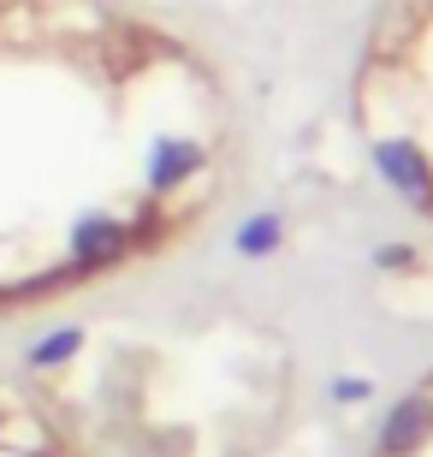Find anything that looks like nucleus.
Segmentation results:
<instances>
[{"mask_svg": "<svg viewBox=\"0 0 433 457\" xmlns=\"http://www.w3.org/2000/svg\"><path fill=\"white\" fill-rule=\"evenodd\" d=\"M226 190L208 102L113 107L89 125L0 119V321L161 262Z\"/></svg>", "mask_w": 433, "mask_h": 457, "instance_id": "f257e3e1", "label": "nucleus"}, {"mask_svg": "<svg viewBox=\"0 0 433 457\" xmlns=\"http://www.w3.org/2000/svg\"><path fill=\"white\" fill-rule=\"evenodd\" d=\"M362 137L374 172L433 220V0L404 30L380 36L362 89Z\"/></svg>", "mask_w": 433, "mask_h": 457, "instance_id": "f03ea898", "label": "nucleus"}, {"mask_svg": "<svg viewBox=\"0 0 433 457\" xmlns=\"http://www.w3.org/2000/svg\"><path fill=\"white\" fill-rule=\"evenodd\" d=\"M0 457H101V452L42 392L0 380Z\"/></svg>", "mask_w": 433, "mask_h": 457, "instance_id": "7ed1b4c3", "label": "nucleus"}, {"mask_svg": "<svg viewBox=\"0 0 433 457\" xmlns=\"http://www.w3.org/2000/svg\"><path fill=\"white\" fill-rule=\"evenodd\" d=\"M368 457H433V369L398 398V410L374 434V452Z\"/></svg>", "mask_w": 433, "mask_h": 457, "instance_id": "20e7f679", "label": "nucleus"}]
</instances>
